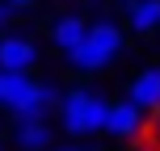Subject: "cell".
<instances>
[{
    "mask_svg": "<svg viewBox=\"0 0 160 151\" xmlns=\"http://www.w3.org/2000/svg\"><path fill=\"white\" fill-rule=\"evenodd\" d=\"M105 113H110V101L88 88H72L63 92V105H59V118H63V130L68 134H97L105 130Z\"/></svg>",
    "mask_w": 160,
    "mask_h": 151,
    "instance_id": "cell-1",
    "label": "cell"
},
{
    "mask_svg": "<svg viewBox=\"0 0 160 151\" xmlns=\"http://www.w3.org/2000/svg\"><path fill=\"white\" fill-rule=\"evenodd\" d=\"M118 50H122V30L114 21H97V25H88L84 42L68 55V63H72L76 72H101Z\"/></svg>",
    "mask_w": 160,
    "mask_h": 151,
    "instance_id": "cell-2",
    "label": "cell"
},
{
    "mask_svg": "<svg viewBox=\"0 0 160 151\" xmlns=\"http://www.w3.org/2000/svg\"><path fill=\"white\" fill-rule=\"evenodd\" d=\"M4 109L13 113V122H42L47 105H42V84L30 72H13L4 84Z\"/></svg>",
    "mask_w": 160,
    "mask_h": 151,
    "instance_id": "cell-3",
    "label": "cell"
},
{
    "mask_svg": "<svg viewBox=\"0 0 160 151\" xmlns=\"http://www.w3.org/2000/svg\"><path fill=\"white\" fill-rule=\"evenodd\" d=\"M34 59H38V46H34L25 34H8V38H0V72H30Z\"/></svg>",
    "mask_w": 160,
    "mask_h": 151,
    "instance_id": "cell-4",
    "label": "cell"
},
{
    "mask_svg": "<svg viewBox=\"0 0 160 151\" xmlns=\"http://www.w3.org/2000/svg\"><path fill=\"white\" fill-rule=\"evenodd\" d=\"M139 130H143V109H139L135 101H114L110 105V113H105V134H114V139H135Z\"/></svg>",
    "mask_w": 160,
    "mask_h": 151,
    "instance_id": "cell-5",
    "label": "cell"
},
{
    "mask_svg": "<svg viewBox=\"0 0 160 151\" xmlns=\"http://www.w3.org/2000/svg\"><path fill=\"white\" fill-rule=\"evenodd\" d=\"M131 101L139 109H160V67H148L131 80Z\"/></svg>",
    "mask_w": 160,
    "mask_h": 151,
    "instance_id": "cell-6",
    "label": "cell"
},
{
    "mask_svg": "<svg viewBox=\"0 0 160 151\" xmlns=\"http://www.w3.org/2000/svg\"><path fill=\"white\" fill-rule=\"evenodd\" d=\"M84 34H88V25L80 21V17H59V21L51 25V42H55L63 55H72L80 42H84Z\"/></svg>",
    "mask_w": 160,
    "mask_h": 151,
    "instance_id": "cell-7",
    "label": "cell"
},
{
    "mask_svg": "<svg viewBox=\"0 0 160 151\" xmlns=\"http://www.w3.org/2000/svg\"><path fill=\"white\" fill-rule=\"evenodd\" d=\"M13 139H17L21 151H47L51 147V126H47V118H42V122H17Z\"/></svg>",
    "mask_w": 160,
    "mask_h": 151,
    "instance_id": "cell-8",
    "label": "cell"
},
{
    "mask_svg": "<svg viewBox=\"0 0 160 151\" xmlns=\"http://www.w3.org/2000/svg\"><path fill=\"white\" fill-rule=\"evenodd\" d=\"M127 17H131V30L135 34H156L160 30V0H131Z\"/></svg>",
    "mask_w": 160,
    "mask_h": 151,
    "instance_id": "cell-9",
    "label": "cell"
},
{
    "mask_svg": "<svg viewBox=\"0 0 160 151\" xmlns=\"http://www.w3.org/2000/svg\"><path fill=\"white\" fill-rule=\"evenodd\" d=\"M42 105H47V109H59V105H63V88L59 84H42Z\"/></svg>",
    "mask_w": 160,
    "mask_h": 151,
    "instance_id": "cell-10",
    "label": "cell"
},
{
    "mask_svg": "<svg viewBox=\"0 0 160 151\" xmlns=\"http://www.w3.org/2000/svg\"><path fill=\"white\" fill-rule=\"evenodd\" d=\"M148 139L160 147V109H152V122H148Z\"/></svg>",
    "mask_w": 160,
    "mask_h": 151,
    "instance_id": "cell-11",
    "label": "cell"
},
{
    "mask_svg": "<svg viewBox=\"0 0 160 151\" xmlns=\"http://www.w3.org/2000/svg\"><path fill=\"white\" fill-rule=\"evenodd\" d=\"M4 4H8V8L17 13V8H30V4H38V0H4Z\"/></svg>",
    "mask_w": 160,
    "mask_h": 151,
    "instance_id": "cell-12",
    "label": "cell"
},
{
    "mask_svg": "<svg viewBox=\"0 0 160 151\" xmlns=\"http://www.w3.org/2000/svg\"><path fill=\"white\" fill-rule=\"evenodd\" d=\"M8 17H13V8H8V4H4V0H0V25H4V21H8Z\"/></svg>",
    "mask_w": 160,
    "mask_h": 151,
    "instance_id": "cell-13",
    "label": "cell"
},
{
    "mask_svg": "<svg viewBox=\"0 0 160 151\" xmlns=\"http://www.w3.org/2000/svg\"><path fill=\"white\" fill-rule=\"evenodd\" d=\"M4 84H8V72H0V105H4Z\"/></svg>",
    "mask_w": 160,
    "mask_h": 151,
    "instance_id": "cell-14",
    "label": "cell"
},
{
    "mask_svg": "<svg viewBox=\"0 0 160 151\" xmlns=\"http://www.w3.org/2000/svg\"><path fill=\"white\" fill-rule=\"evenodd\" d=\"M47 151H63V147H47Z\"/></svg>",
    "mask_w": 160,
    "mask_h": 151,
    "instance_id": "cell-15",
    "label": "cell"
},
{
    "mask_svg": "<svg viewBox=\"0 0 160 151\" xmlns=\"http://www.w3.org/2000/svg\"><path fill=\"white\" fill-rule=\"evenodd\" d=\"M63 151H80V147H63Z\"/></svg>",
    "mask_w": 160,
    "mask_h": 151,
    "instance_id": "cell-16",
    "label": "cell"
}]
</instances>
